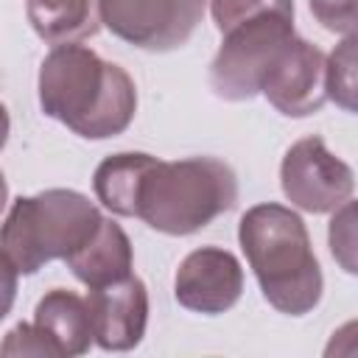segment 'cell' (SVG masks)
<instances>
[{
	"label": "cell",
	"mask_w": 358,
	"mask_h": 358,
	"mask_svg": "<svg viewBox=\"0 0 358 358\" xmlns=\"http://www.w3.org/2000/svg\"><path fill=\"white\" fill-rule=\"evenodd\" d=\"M39 106L84 140L123 134L137 112L131 76L78 42L53 45L39 64Z\"/></svg>",
	"instance_id": "1"
},
{
	"label": "cell",
	"mask_w": 358,
	"mask_h": 358,
	"mask_svg": "<svg viewBox=\"0 0 358 358\" xmlns=\"http://www.w3.org/2000/svg\"><path fill=\"white\" fill-rule=\"evenodd\" d=\"M238 243L257 277L263 299L285 313L305 316L322 299V268L305 221L285 204L263 201L249 207L238 224Z\"/></svg>",
	"instance_id": "2"
},
{
	"label": "cell",
	"mask_w": 358,
	"mask_h": 358,
	"mask_svg": "<svg viewBox=\"0 0 358 358\" xmlns=\"http://www.w3.org/2000/svg\"><path fill=\"white\" fill-rule=\"evenodd\" d=\"M238 201L235 171L215 157H151L134 190V215L162 235H193Z\"/></svg>",
	"instance_id": "3"
},
{
	"label": "cell",
	"mask_w": 358,
	"mask_h": 358,
	"mask_svg": "<svg viewBox=\"0 0 358 358\" xmlns=\"http://www.w3.org/2000/svg\"><path fill=\"white\" fill-rule=\"evenodd\" d=\"M101 218V210L78 190L50 187L36 196H20L0 224V249L20 274H36L45 263L64 260L84 246Z\"/></svg>",
	"instance_id": "4"
},
{
	"label": "cell",
	"mask_w": 358,
	"mask_h": 358,
	"mask_svg": "<svg viewBox=\"0 0 358 358\" xmlns=\"http://www.w3.org/2000/svg\"><path fill=\"white\" fill-rule=\"evenodd\" d=\"M221 36V48L210 62V87L221 101H252L296 36L294 14L266 11L229 25Z\"/></svg>",
	"instance_id": "5"
},
{
	"label": "cell",
	"mask_w": 358,
	"mask_h": 358,
	"mask_svg": "<svg viewBox=\"0 0 358 358\" xmlns=\"http://www.w3.org/2000/svg\"><path fill=\"white\" fill-rule=\"evenodd\" d=\"M204 6L207 0H98L101 25L151 53L182 48L201 22Z\"/></svg>",
	"instance_id": "6"
},
{
	"label": "cell",
	"mask_w": 358,
	"mask_h": 358,
	"mask_svg": "<svg viewBox=\"0 0 358 358\" xmlns=\"http://www.w3.org/2000/svg\"><path fill=\"white\" fill-rule=\"evenodd\" d=\"M280 187L285 199L305 213H333L352 199V168L327 151L324 140L310 134L296 140L280 162Z\"/></svg>",
	"instance_id": "7"
},
{
	"label": "cell",
	"mask_w": 358,
	"mask_h": 358,
	"mask_svg": "<svg viewBox=\"0 0 358 358\" xmlns=\"http://www.w3.org/2000/svg\"><path fill=\"white\" fill-rule=\"evenodd\" d=\"M243 294V268L238 257L221 246L193 249L176 268L173 296L185 310L218 316L235 308Z\"/></svg>",
	"instance_id": "8"
},
{
	"label": "cell",
	"mask_w": 358,
	"mask_h": 358,
	"mask_svg": "<svg viewBox=\"0 0 358 358\" xmlns=\"http://www.w3.org/2000/svg\"><path fill=\"white\" fill-rule=\"evenodd\" d=\"M324 53L302 36L285 48L277 64L268 70L260 95L285 117H308L327 103L324 90Z\"/></svg>",
	"instance_id": "9"
},
{
	"label": "cell",
	"mask_w": 358,
	"mask_h": 358,
	"mask_svg": "<svg viewBox=\"0 0 358 358\" xmlns=\"http://www.w3.org/2000/svg\"><path fill=\"white\" fill-rule=\"evenodd\" d=\"M90 308L92 341L106 352L134 350L148 324V291L145 282L134 274L112 285L90 288L84 296Z\"/></svg>",
	"instance_id": "10"
},
{
	"label": "cell",
	"mask_w": 358,
	"mask_h": 358,
	"mask_svg": "<svg viewBox=\"0 0 358 358\" xmlns=\"http://www.w3.org/2000/svg\"><path fill=\"white\" fill-rule=\"evenodd\" d=\"M64 263L78 282H84L87 288H101L131 274L134 252L123 227L112 218H101L95 235L73 255H67Z\"/></svg>",
	"instance_id": "11"
},
{
	"label": "cell",
	"mask_w": 358,
	"mask_h": 358,
	"mask_svg": "<svg viewBox=\"0 0 358 358\" xmlns=\"http://www.w3.org/2000/svg\"><path fill=\"white\" fill-rule=\"evenodd\" d=\"M34 324L53 344L59 358H76V355L90 352L92 347V324H90L87 299L67 288H53L36 302Z\"/></svg>",
	"instance_id": "12"
},
{
	"label": "cell",
	"mask_w": 358,
	"mask_h": 358,
	"mask_svg": "<svg viewBox=\"0 0 358 358\" xmlns=\"http://www.w3.org/2000/svg\"><path fill=\"white\" fill-rule=\"evenodd\" d=\"M25 17L48 45L81 42L101 31L98 0H28Z\"/></svg>",
	"instance_id": "13"
},
{
	"label": "cell",
	"mask_w": 358,
	"mask_h": 358,
	"mask_svg": "<svg viewBox=\"0 0 358 358\" xmlns=\"http://www.w3.org/2000/svg\"><path fill=\"white\" fill-rule=\"evenodd\" d=\"M151 162V154L143 151H120L106 157L95 173H92V190L95 199L115 215L131 218L134 215V190L140 182V173Z\"/></svg>",
	"instance_id": "14"
},
{
	"label": "cell",
	"mask_w": 358,
	"mask_h": 358,
	"mask_svg": "<svg viewBox=\"0 0 358 358\" xmlns=\"http://www.w3.org/2000/svg\"><path fill=\"white\" fill-rule=\"evenodd\" d=\"M324 90L327 101H336L344 112L355 109V34L344 36L324 59Z\"/></svg>",
	"instance_id": "15"
},
{
	"label": "cell",
	"mask_w": 358,
	"mask_h": 358,
	"mask_svg": "<svg viewBox=\"0 0 358 358\" xmlns=\"http://www.w3.org/2000/svg\"><path fill=\"white\" fill-rule=\"evenodd\" d=\"M266 11L294 14V0H210V14L218 31H227L229 25Z\"/></svg>",
	"instance_id": "16"
},
{
	"label": "cell",
	"mask_w": 358,
	"mask_h": 358,
	"mask_svg": "<svg viewBox=\"0 0 358 358\" xmlns=\"http://www.w3.org/2000/svg\"><path fill=\"white\" fill-rule=\"evenodd\" d=\"M333 221H330V252L333 257L344 266V271L355 274V235H352V218H355V207L352 201H344L338 210H333Z\"/></svg>",
	"instance_id": "17"
},
{
	"label": "cell",
	"mask_w": 358,
	"mask_h": 358,
	"mask_svg": "<svg viewBox=\"0 0 358 358\" xmlns=\"http://www.w3.org/2000/svg\"><path fill=\"white\" fill-rule=\"evenodd\" d=\"M0 355H45V358H59L53 344L39 333L36 324L20 322L11 327L0 344Z\"/></svg>",
	"instance_id": "18"
},
{
	"label": "cell",
	"mask_w": 358,
	"mask_h": 358,
	"mask_svg": "<svg viewBox=\"0 0 358 358\" xmlns=\"http://www.w3.org/2000/svg\"><path fill=\"white\" fill-rule=\"evenodd\" d=\"M308 6L324 31L341 36L355 34V0H308Z\"/></svg>",
	"instance_id": "19"
},
{
	"label": "cell",
	"mask_w": 358,
	"mask_h": 358,
	"mask_svg": "<svg viewBox=\"0 0 358 358\" xmlns=\"http://www.w3.org/2000/svg\"><path fill=\"white\" fill-rule=\"evenodd\" d=\"M17 280H20V268L14 266V260L0 249V322L11 313L14 299H17Z\"/></svg>",
	"instance_id": "20"
},
{
	"label": "cell",
	"mask_w": 358,
	"mask_h": 358,
	"mask_svg": "<svg viewBox=\"0 0 358 358\" xmlns=\"http://www.w3.org/2000/svg\"><path fill=\"white\" fill-rule=\"evenodd\" d=\"M8 131H11V120H8V109L0 103V151H3V145H6V140H8Z\"/></svg>",
	"instance_id": "21"
},
{
	"label": "cell",
	"mask_w": 358,
	"mask_h": 358,
	"mask_svg": "<svg viewBox=\"0 0 358 358\" xmlns=\"http://www.w3.org/2000/svg\"><path fill=\"white\" fill-rule=\"evenodd\" d=\"M6 204H8V182H6V176L0 171V213L6 210Z\"/></svg>",
	"instance_id": "22"
}]
</instances>
